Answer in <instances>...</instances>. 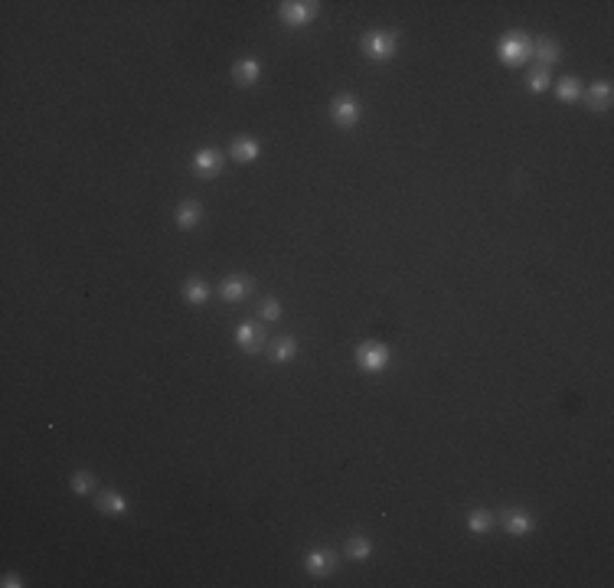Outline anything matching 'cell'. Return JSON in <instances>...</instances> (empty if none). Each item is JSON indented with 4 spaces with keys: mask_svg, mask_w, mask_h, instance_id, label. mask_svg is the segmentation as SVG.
<instances>
[{
    "mask_svg": "<svg viewBox=\"0 0 614 588\" xmlns=\"http://www.w3.org/2000/svg\"><path fill=\"white\" fill-rule=\"evenodd\" d=\"M533 56V43H529L526 33H510L500 40V59L503 65H523Z\"/></svg>",
    "mask_w": 614,
    "mask_h": 588,
    "instance_id": "6da1fadb",
    "label": "cell"
},
{
    "mask_svg": "<svg viewBox=\"0 0 614 588\" xmlns=\"http://www.w3.org/2000/svg\"><path fill=\"white\" fill-rule=\"evenodd\" d=\"M330 115H334V121L340 125V128H353V125H359V102H356L353 95H337L334 102H330Z\"/></svg>",
    "mask_w": 614,
    "mask_h": 588,
    "instance_id": "7a4b0ae2",
    "label": "cell"
},
{
    "mask_svg": "<svg viewBox=\"0 0 614 588\" xmlns=\"http://www.w3.org/2000/svg\"><path fill=\"white\" fill-rule=\"evenodd\" d=\"M321 10V3H314V0H291V3H281V20L291 23V26H304V23H311Z\"/></svg>",
    "mask_w": 614,
    "mask_h": 588,
    "instance_id": "3957f363",
    "label": "cell"
},
{
    "mask_svg": "<svg viewBox=\"0 0 614 588\" xmlns=\"http://www.w3.org/2000/svg\"><path fill=\"white\" fill-rule=\"evenodd\" d=\"M356 363L363 366L366 373L386 370L389 366V347H382V343H363V347L356 350Z\"/></svg>",
    "mask_w": 614,
    "mask_h": 588,
    "instance_id": "277c9868",
    "label": "cell"
},
{
    "mask_svg": "<svg viewBox=\"0 0 614 588\" xmlns=\"http://www.w3.org/2000/svg\"><path fill=\"white\" fill-rule=\"evenodd\" d=\"M363 46H366V53L373 56V59H379V63H382V59H392V56H396V33L373 30Z\"/></svg>",
    "mask_w": 614,
    "mask_h": 588,
    "instance_id": "5b68a950",
    "label": "cell"
},
{
    "mask_svg": "<svg viewBox=\"0 0 614 588\" xmlns=\"http://www.w3.org/2000/svg\"><path fill=\"white\" fill-rule=\"evenodd\" d=\"M223 164H226V157H223L219 150H213V148L196 150V154H193V170H196V177H216V173L223 170Z\"/></svg>",
    "mask_w": 614,
    "mask_h": 588,
    "instance_id": "8992f818",
    "label": "cell"
},
{
    "mask_svg": "<svg viewBox=\"0 0 614 588\" xmlns=\"http://www.w3.org/2000/svg\"><path fill=\"white\" fill-rule=\"evenodd\" d=\"M304 566H307L311 575H327V572H334L337 569V556L330 553V549H311L307 559H304Z\"/></svg>",
    "mask_w": 614,
    "mask_h": 588,
    "instance_id": "52a82bcc",
    "label": "cell"
},
{
    "mask_svg": "<svg viewBox=\"0 0 614 588\" xmlns=\"http://www.w3.org/2000/svg\"><path fill=\"white\" fill-rule=\"evenodd\" d=\"M236 340H239V347H242L245 353H259L261 343H265V331H261V327H255V324H239Z\"/></svg>",
    "mask_w": 614,
    "mask_h": 588,
    "instance_id": "ba28073f",
    "label": "cell"
},
{
    "mask_svg": "<svg viewBox=\"0 0 614 588\" xmlns=\"http://www.w3.org/2000/svg\"><path fill=\"white\" fill-rule=\"evenodd\" d=\"M232 79H236L239 86H255L261 79V63L259 59H239L232 65Z\"/></svg>",
    "mask_w": 614,
    "mask_h": 588,
    "instance_id": "9c48e42d",
    "label": "cell"
},
{
    "mask_svg": "<svg viewBox=\"0 0 614 588\" xmlns=\"http://www.w3.org/2000/svg\"><path fill=\"white\" fill-rule=\"evenodd\" d=\"M259 141L255 138H239L232 148H229V154H232V161L236 164H248V161H255L259 157Z\"/></svg>",
    "mask_w": 614,
    "mask_h": 588,
    "instance_id": "30bf717a",
    "label": "cell"
},
{
    "mask_svg": "<svg viewBox=\"0 0 614 588\" xmlns=\"http://www.w3.org/2000/svg\"><path fill=\"white\" fill-rule=\"evenodd\" d=\"M98 510H102V514H111V516H121V514H128V500L115 491H102L98 493Z\"/></svg>",
    "mask_w": 614,
    "mask_h": 588,
    "instance_id": "8fae6325",
    "label": "cell"
},
{
    "mask_svg": "<svg viewBox=\"0 0 614 588\" xmlns=\"http://www.w3.org/2000/svg\"><path fill=\"white\" fill-rule=\"evenodd\" d=\"M200 219H203V203H196V200H186V203L177 206V225H184V229H193Z\"/></svg>",
    "mask_w": 614,
    "mask_h": 588,
    "instance_id": "7c38bea8",
    "label": "cell"
},
{
    "mask_svg": "<svg viewBox=\"0 0 614 588\" xmlns=\"http://www.w3.org/2000/svg\"><path fill=\"white\" fill-rule=\"evenodd\" d=\"M248 288H252V281L242 278V275H232V278L223 281V288H219V294L226 301H242L248 294Z\"/></svg>",
    "mask_w": 614,
    "mask_h": 588,
    "instance_id": "4fadbf2b",
    "label": "cell"
},
{
    "mask_svg": "<svg viewBox=\"0 0 614 588\" xmlns=\"http://www.w3.org/2000/svg\"><path fill=\"white\" fill-rule=\"evenodd\" d=\"M588 102H592L595 111H608L611 108V82H595L588 88Z\"/></svg>",
    "mask_w": 614,
    "mask_h": 588,
    "instance_id": "5bb4252c",
    "label": "cell"
},
{
    "mask_svg": "<svg viewBox=\"0 0 614 588\" xmlns=\"http://www.w3.org/2000/svg\"><path fill=\"white\" fill-rule=\"evenodd\" d=\"M503 523H507V533H513V536H526L529 530H533V520H529V514H523V510H510V514L503 516Z\"/></svg>",
    "mask_w": 614,
    "mask_h": 588,
    "instance_id": "9a60e30c",
    "label": "cell"
},
{
    "mask_svg": "<svg viewBox=\"0 0 614 588\" xmlns=\"http://www.w3.org/2000/svg\"><path fill=\"white\" fill-rule=\"evenodd\" d=\"M556 95H559L562 102H575V98L582 95V82H579L575 75H565L559 86H556Z\"/></svg>",
    "mask_w": 614,
    "mask_h": 588,
    "instance_id": "2e32d148",
    "label": "cell"
},
{
    "mask_svg": "<svg viewBox=\"0 0 614 588\" xmlns=\"http://www.w3.org/2000/svg\"><path fill=\"white\" fill-rule=\"evenodd\" d=\"M369 553H373V543H369L366 536H353L350 543H346V556L356 559V562H363V559H369Z\"/></svg>",
    "mask_w": 614,
    "mask_h": 588,
    "instance_id": "e0dca14e",
    "label": "cell"
},
{
    "mask_svg": "<svg viewBox=\"0 0 614 588\" xmlns=\"http://www.w3.org/2000/svg\"><path fill=\"white\" fill-rule=\"evenodd\" d=\"M294 353H298V340H294V337H281V340H275V347H271V360L284 363V360H291Z\"/></svg>",
    "mask_w": 614,
    "mask_h": 588,
    "instance_id": "ac0fdd59",
    "label": "cell"
},
{
    "mask_svg": "<svg viewBox=\"0 0 614 588\" xmlns=\"http://www.w3.org/2000/svg\"><path fill=\"white\" fill-rule=\"evenodd\" d=\"M490 526H494V514H490V510H474V514L467 516V530H471V533H487V530H490Z\"/></svg>",
    "mask_w": 614,
    "mask_h": 588,
    "instance_id": "d6986e66",
    "label": "cell"
},
{
    "mask_svg": "<svg viewBox=\"0 0 614 588\" xmlns=\"http://www.w3.org/2000/svg\"><path fill=\"white\" fill-rule=\"evenodd\" d=\"M184 298L190 301V304H206L209 301V288H206L203 281H186V288H184Z\"/></svg>",
    "mask_w": 614,
    "mask_h": 588,
    "instance_id": "ffe728a7",
    "label": "cell"
},
{
    "mask_svg": "<svg viewBox=\"0 0 614 588\" xmlns=\"http://www.w3.org/2000/svg\"><path fill=\"white\" fill-rule=\"evenodd\" d=\"M536 56H539V59H542V63H559L562 46L556 43V40H542V43L536 46Z\"/></svg>",
    "mask_w": 614,
    "mask_h": 588,
    "instance_id": "44dd1931",
    "label": "cell"
},
{
    "mask_svg": "<svg viewBox=\"0 0 614 588\" xmlns=\"http://www.w3.org/2000/svg\"><path fill=\"white\" fill-rule=\"evenodd\" d=\"M72 491H76V493H92V491H95V477H92V470H76V474H72Z\"/></svg>",
    "mask_w": 614,
    "mask_h": 588,
    "instance_id": "7402d4cb",
    "label": "cell"
},
{
    "mask_svg": "<svg viewBox=\"0 0 614 588\" xmlns=\"http://www.w3.org/2000/svg\"><path fill=\"white\" fill-rule=\"evenodd\" d=\"M546 88H549V72H546V69H536V72L529 75V92L539 95V92H546Z\"/></svg>",
    "mask_w": 614,
    "mask_h": 588,
    "instance_id": "603a6c76",
    "label": "cell"
},
{
    "mask_svg": "<svg viewBox=\"0 0 614 588\" xmlns=\"http://www.w3.org/2000/svg\"><path fill=\"white\" fill-rule=\"evenodd\" d=\"M281 317V304L275 298L268 301H261V321H278Z\"/></svg>",
    "mask_w": 614,
    "mask_h": 588,
    "instance_id": "cb8c5ba5",
    "label": "cell"
},
{
    "mask_svg": "<svg viewBox=\"0 0 614 588\" xmlns=\"http://www.w3.org/2000/svg\"><path fill=\"white\" fill-rule=\"evenodd\" d=\"M3 585H7V588H17V585H23V582H20V575L7 572V575H3Z\"/></svg>",
    "mask_w": 614,
    "mask_h": 588,
    "instance_id": "d4e9b609",
    "label": "cell"
}]
</instances>
